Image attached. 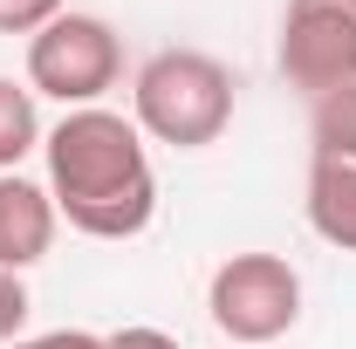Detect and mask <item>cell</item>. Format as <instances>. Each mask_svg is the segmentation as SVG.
<instances>
[{
    "label": "cell",
    "instance_id": "6da1fadb",
    "mask_svg": "<svg viewBox=\"0 0 356 349\" xmlns=\"http://www.w3.org/2000/svg\"><path fill=\"white\" fill-rule=\"evenodd\" d=\"M48 199L89 240H131L158 213V178L117 110H69L48 131Z\"/></svg>",
    "mask_w": 356,
    "mask_h": 349
},
{
    "label": "cell",
    "instance_id": "7a4b0ae2",
    "mask_svg": "<svg viewBox=\"0 0 356 349\" xmlns=\"http://www.w3.org/2000/svg\"><path fill=\"white\" fill-rule=\"evenodd\" d=\"M233 124V76L226 62L199 55V48H158L137 69V131H151L172 151H199L220 144Z\"/></svg>",
    "mask_w": 356,
    "mask_h": 349
},
{
    "label": "cell",
    "instance_id": "3957f363",
    "mask_svg": "<svg viewBox=\"0 0 356 349\" xmlns=\"http://www.w3.org/2000/svg\"><path fill=\"white\" fill-rule=\"evenodd\" d=\"M117 76H124V48H117V28L96 14H55L28 42V83L69 110H89Z\"/></svg>",
    "mask_w": 356,
    "mask_h": 349
},
{
    "label": "cell",
    "instance_id": "277c9868",
    "mask_svg": "<svg viewBox=\"0 0 356 349\" xmlns=\"http://www.w3.org/2000/svg\"><path fill=\"white\" fill-rule=\"evenodd\" d=\"M213 322H220V336H233L240 349H261L274 336H288L295 329V315H302V281H295V267L281 261V254H233V261L213 274Z\"/></svg>",
    "mask_w": 356,
    "mask_h": 349
},
{
    "label": "cell",
    "instance_id": "5b68a950",
    "mask_svg": "<svg viewBox=\"0 0 356 349\" xmlns=\"http://www.w3.org/2000/svg\"><path fill=\"white\" fill-rule=\"evenodd\" d=\"M281 76L309 96L356 83V0H288V14H281Z\"/></svg>",
    "mask_w": 356,
    "mask_h": 349
},
{
    "label": "cell",
    "instance_id": "8992f818",
    "mask_svg": "<svg viewBox=\"0 0 356 349\" xmlns=\"http://www.w3.org/2000/svg\"><path fill=\"white\" fill-rule=\"evenodd\" d=\"M55 247V199L21 172H0V267L21 274Z\"/></svg>",
    "mask_w": 356,
    "mask_h": 349
},
{
    "label": "cell",
    "instance_id": "52a82bcc",
    "mask_svg": "<svg viewBox=\"0 0 356 349\" xmlns=\"http://www.w3.org/2000/svg\"><path fill=\"white\" fill-rule=\"evenodd\" d=\"M309 226L329 247L356 254V165H343V158L309 165Z\"/></svg>",
    "mask_w": 356,
    "mask_h": 349
},
{
    "label": "cell",
    "instance_id": "ba28073f",
    "mask_svg": "<svg viewBox=\"0 0 356 349\" xmlns=\"http://www.w3.org/2000/svg\"><path fill=\"white\" fill-rule=\"evenodd\" d=\"M309 137H315V158H343V165H356V83L315 96Z\"/></svg>",
    "mask_w": 356,
    "mask_h": 349
},
{
    "label": "cell",
    "instance_id": "9c48e42d",
    "mask_svg": "<svg viewBox=\"0 0 356 349\" xmlns=\"http://www.w3.org/2000/svg\"><path fill=\"white\" fill-rule=\"evenodd\" d=\"M35 137H42V124H35V89H14L0 76V172H14L35 151Z\"/></svg>",
    "mask_w": 356,
    "mask_h": 349
},
{
    "label": "cell",
    "instance_id": "30bf717a",
    "mask_svg": "<svg viewBox=\"0 0 356 349\" xmlns=\"http://www.w3.org/2000/svg\"><path fill=\"white\" fill-rule=\"evenodd\" d=\"M62 14V0H0V35H42Z\"/></svg>",
    "mask_w": 356,
    "mask_h": 349
},
{
    "label": "cell",
    "instance_id": "8fae6325",
    "mask_svg": "<svg viewBox=\"0 0 356 349\" xmlns=\"http://www.w3.org/2000/svg\"><path fill=\"white\" fill-rule=\"evenodd\" d=\"M21 322H28V288H21V274L0 267V349L21 336Z\"/></svg>",
    "mask_w": 356,
    "mask_h": 349
},
{
    "label": "cell",
    "instance_id": "7c38bea8",
    "mask_svg": "<svg viewBox=\"0 0 356 349\" xmlns=\"http://www.w3.org/2000/svg\"><path fill=\"white\" fill-rule=\"evenodd\" d=\"M110 349H178V336H165V329H117Z\"/></svg>",
    "mask_w": 356,
    "mask_h": 349
},
{
    "label": "cell",
    "instance_id": "4fadbf2b",
    "mask_svg": "<svg viewBox=\"0 0 356 349\" xmlns=\"http://www.w3.org/2000/svg\"><path fill=\"white\" fill-rule=\"evenodd\" d=\"M7 349H42V343H7Z\"/></svg>",
    "mask_w": 356,
    "mask_h": 349
}]
</instances>
